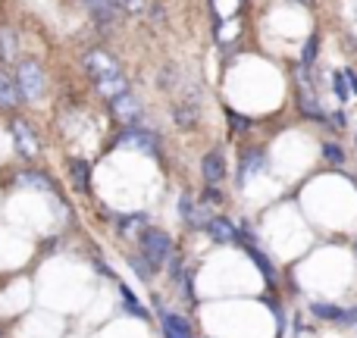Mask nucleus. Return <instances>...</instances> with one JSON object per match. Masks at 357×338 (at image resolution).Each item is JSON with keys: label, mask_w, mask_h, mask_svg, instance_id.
Returning a JSON list of instances; mask_svg holds the SVG:
<instances>
[{"label": "nucleus", "mask_w": 357, "mask_h": 338, "mask_svg": "<svg viewBox=\"0 0 357 338\" xmlns=\"http://www.w3.org/2000/svg\"><path fill=\"white\" fill-rule=\"evenodd\" d=\"M85 69L91 72L94 88H98L107 100H113V98H119V94L129 91L126 72L119 69L116 56H110L107 50H88V54H85Z\"/></svg>", "instance_id": "f257e3e1"}, {"label": "nucleus", "mask_w": 357, "mask_h": 338, "mask_svg": "<svg viewBox=\"0 0 357 338\" xmlns=\"http://www.w3.org/2000/svg\"><path fill=\"white\" fill-rule=\"evenodd\" d=\"M138 247H142V257H148L151 266H163L173 260V238L160 229H144L138 235Z\"/></svg>", "instance_id": "f03ea898"}, {"label": "nucleus", "mask_w": 357, "mask_h": 338, "mask_svg": "<svg viewBox=\"0 0 357 338\" xmlns=\"http://www.w3.org/2000/svg\"><path fill=\"white\" fill-rule=\"evenodd\" d=\"M16 88L22 100H38L44 91V69L38 66L35 60H19L16 63Z\"/></svg>", "instance_id": "7ed1b4c3"}, {"label": "nucleus", "mask_w": 357, "mask_h": 338, "mask_svg": "<svg viewBox=\"0 0 357 338\" xmlns=\"http://www.w3.org/2000/svg\"><path fill=\"white\" fill-rule=\"evenodd\" d=\"M119 144L132 151H142V154H151V157H160V135L154 129H148V125H126L119 132Z\"/></svg>", "instance_id": "20e7f679"}, {"label": "nucleus", "mask_w": 357, "mask_h": 338, "mask_svg": "<svg viewBox=\"0 0 357 338\" xmlns=\"http://www.w3.org/2000/svg\"><path fill=\"white\" fill-rule=\"evenodd\" d=\"M82 6H85L88 16H91L100 29H113V25L123 19L119 0H82Z\"/></svg>", "instance_id": "39448f33"}, {"label": "nucleus", "mask_w": 357, "mask_h": 338, "mask_svg": "<svg viewBox=\"0 0 357 338\" xmlns=\"http://www.w3.org/2000/svg\"><path fill=\"white\" fill-rule=\"evenodd\" d=\"M10 132H13V144H16V151L25 157V160H31V157L38 154V141H35V132H31V125L25 123V119H13Z\"/></svg>", "instance_id": "423d86ee"}, {"label": "nucleus", "mask_w": 357, "mask_h": 338, "mask_svg": "<svg viewBox=\"0 0 357 338\" xmlns=\"http://www.w3.org/2000/svg\"><path fill=\"white\" fill-rule=\"evenodd\" d=\"M110 107H113V113H116V116L123 119L126 125H142V104L132 98V91H126V94H119V98H113Z\"/></svg>", "instance_id": "0eeeda50"}, {"label": "nucleus", "mask_w": 357, "mask_h": 338, "mask_svg": "<svg viewBox=\"0 0 357 338\" xmlns=\"http://www.w3.org/2000/svg\"><path fill=\"white\" fill-rule=\"evenodd\" d=\"M160 326H163V338H195L191 323L182 314H173V310L160 307Z\"/></svg>", "instance_id": "6e6552de"}, {"label": "nucleus", "mask_w": 357, "mask_h": 338, "mask_svg": "<svg viewBox=\"0 0 357 338\" xmlns=\"http://www.w3.org/2000/svg\"><path fill=\"white\" fill-rule=\"evenodd\" d=\"M201 176L207 185H220L222 178H226V157H222V151H210L207 157L201 160Z\"/></svg>", "instance_id": "1a4fd4ad"}, {"label": "nucleus", "mask_w": 357, "mask_h": 338, "mask_svg": "<svg viewBox=\"0 0 357 338\" xmlns=\"http://www.w3.org/2000/svg\"><path fill=\"white\" fill-rule=\"evenodd\" d=\"M207 235L216 245H235V241H238V229H235L226 216H213V220L207 222Z\"/></svg>", "instance_id": "9d476101"}, {"label": "nucleus", "mask_w": 357, "mask_h": 338, "mask_svg": "<svg viewBox=\"0 0 357 338\" xmlns=\"http://www.w3.org/2000/svg\"><path fill=\"white\" fill-rule=\"evenodd\" d=\"M19 104H22V98H19L16 79H13V75H6L3 69H0V110H16Z\"/></svg>", "instance_id": "9b49d317"}, {"label": "nucleus", "mask_w": 357, "mask_h": 338, "mask_svg": "<svg viewBox=\"0 0 357 338\" xmlns=\"http://www.w3.org/2000/svg\"><path fill=\"white\" fill-rule=\"evenodd\" d=\"M144 229H148V216H144V213L119 216V235H123V238H138Z\"/></svg>", "instance_id": "f8f14e48"}, {"label": "nucleus", "mask_w": 357, "mask_h": 338, "mask_svg": "<svg viewBox=\"0 0 357 338\" xmlns=\"http://www.w3.org/2000/svg\"><path fill=\"white\" fill-rule=\"evenodd\" d=\"M69 178H73V185L79 191H88V185H91V169H88V163L82 160V157L69 160Z\"/></svg>", "instance_id": "ddd939ff"}, {"label": "nucleus", "mask_w": 357, "mask_h": 338, "mask_svg": "<svg viewBox=\"0 0 357 338\" xmlns=\"http://www.w3.org/2000/svg\"><path fill=\"white\" fill-rule=\"evenodd\" d=\"M245 251H248V257H251L254 260V266H257V270L260 272H264V279H266V282H276V270H273V263H270V257H266V254L264 251H260V247L257 245H245Z\"/></svg>", "instance_id": "4468645a"}, {"label": "nucleus", "mask_w": 357, "mask_h": 338, "mask_svg": "<svg viewBox=\"0 0 357 338\" xmlns=\"http://www.w3.org/2000/svg\"><path fill=\"white\" fill-rule=\"evenodd\" d=\"M260 169H266V160H264V151H257V148L245 151V154H241V169H238V178L251 176V172H260Z\"/></svg>", "instance_id": "2eb2a0df"}, {"label": "nucleus", "mask_w": 357, "mask_h": 338, "mask_svg": "<svg viewBox=\"0 0 357 338\" xmlns=\"http://www.w3.org/2000/svg\"><path fill=\"white\" fill-rule=\"evenodd\" d=\"M310 316H317V320H326V323H342V316H345V307H339V304H320V301H314V304H310Z\"/></svg>", "instance_id": "dca6fc26"}, {"label": "nucleus", "mask_w": 357, "mask_h": 338, "mask_svg": "<svg viewBox=\"0 0 357 338\" xmlns=\"http://www.w3.org/2000/svg\"><path fill=\"white\" fill-rule=\"evenodd\" d=\"M173 119H176V125H182V129H191V125H197V107L191 104V100L176 104L173 107Z\"/></svg>", "instance_id": "f3484780"}, {"label": "nucleus", "mask_w": 357, "mask_h": 338, "mask_svg": "<svg viewBox=\"0 0 357 338\" xmlns=\"http://www.w3.org/2000/svg\"><path fill=\"white\" fill-rule=\"evenodd\" d=\"M119 298H123V304H126V314L138 316V320H148V316H151L148 310H144V304L129 291V285H119Z\"/></svg>", "instance_id": "a211bd4d"}, {"label": "nucleus", "mask_w": 357, "mask_h": 338, "mask_svg": "<svg viewBox=\"0 0 357 338\" xmlns=\"http://www.w3.org/2000/svg\"><path fill=\"white\" fill-rule=\"evenodd\" d=\"M19 54V41L13 31H0V63H13Z\"/></svg>", "instance_id": "6ab92c4d"}, {"label": "nucleus", "mask_w": 357, "mask_h": 338, "mask_svg": "<svg viewBox=\"0 0 357 338\" xmlns=\"http://www.w3.org/2000/svg\"><path fill=\"white\" fill-rule=\"evenodd\" d=\"M19 185H25V188L50 191V188H54V178L44 176V172H22V176H19Z\"/></svg>", "instance_id": "aec40b11"}, {"label": "nucleus", "mask_w": 357, "mask_h": 338, "mask_svg": "<svg viewBox=\"0 0 357 338\" xmlns=\"http://www.w3.org/2000/svg\"><path fill=\"white\" fill-rule=\"evenodd\" d=\"M129 266L135 270V276L142 279V282H151V279H154V272H157V266H151L148 257H142V254H132V257H129Z\"/></svg>", "instance_id": "412c9836"}, {"label": "nucleus", "mask_w": 357, "mask_h": 338, "mask_svg": "<svg viewBox=\"0 0 357 338\" xmlns=\"http://www.w3.org/2000/svg\"><path fill=\"white\" fill-rule=\"evenodd\" d=\"M317 47H320V35H310V41L304 44V50H301V66H304V69H314V63H317Z\"/></svg>", "instance_id": "4be33fe9"}, {"label": "nucleus", "mask_w": 357, "mask_h": 338, "mask_svg": "<svg viewBox=\"0 0 357 338\" xmlns=\"http://www.w3.org/2000/svg\"><path fill=\"white\" fill-rule=\"evenodd\" d=\"M323 157H326L329 163H335V167H342V163H345V151H342V144H335V141L323 144Z\"/></svg>", "instance_id": "5701e85b"}, {"label": "nucleus", "mask_w": 357, "mask_h": 338, "mask_svg": "<svg viewBox=\"0 0 357 338\" xmlns=\"http://www.w3.org/2000/svg\"><path fill=\"white\" fill-rule=\"evenodd\" d=\"M226 119H229V125H232L235 132H248V129H251V119L241 116V113H235V110H226Z\"/></svg>", "instance_id": "b1692460"}, {"label": "nucleus", "mask_w": 357, "mask_h": 338, "mask_svg": "<svg viewBox=\"0 0 357 338\" xmlns=\"http://www.w3.org/2000/svg\"><path fill=\"white\" fill-rule=\"evenodd\" d=\"M345 72H333V91L339 94V100H348V94H351V88L345 85Z\"/></svg>", "instance_id": "393cba45"}, {"label": "nucleus", "mask_w": 357, "mask_h": 338, "mask_svg": "<svg viewBox=\"0 0 357 338\" xmlns=\"http://www.w3.org/2000/svg\"><path fill=\"white\" fill-rule=\"evenodd\" d=\"M176 79H178L176 69L173 66H163V72H160V79H157V82H160L163 91H169V88H176Z\"/></svg>", "instance_id": "a878e982"}, {"label": "nucleus", "mask_w": 357, "mask_h": 338, "mask_svg": "<svg viewBox=\"0 0 357 338\" xmlns=\"http://www.w3.org/2000/svg\"><path fill=\"white\" fill-rule=\"evenodd\" d=\"M342 326H357V307H345V316H342Z\"/></svg>", "instance_id": "bb28decb"}, {"label": "nucleus", "mask_w": 357, "mask_h": 338, "mask_svg": "<svg viewBox=\"0 0 357 338\" xmlns=\"http://www.w3.org/2000/svg\"><path fill=\"white\" fill-rule=\"evenodd\" d=\"M204 201H213V203H220V201H222V194L213 188V185H207V191H204Z\"/></svg>", "instance_id": "cd10ccee"}, {"label": "nucleus", "mask_w": 357, "mask_h": 338, "mask_svg": "<svg viewBox=\"0 0 357 338\" xmlns=\"http://www.w3.org/2000/svg\"><path fill=\"white\" fill-rule=\"evenodd\" d=\"M345 79H348V88H351V94H357V72L345 69Z\"/></svg>", "instance_id": "c85d7f7f"}, {"label": "nucleus", "mask_w": 357, "mask_h": 338, "mask_svg": "<svg viewBox=\"0 0 357 338\" xmlns=\"http://www.w3.org/2000/svg\"><path fill=\"white\" fill-rule=\"evenodd\" d=\"M329 123H333L335 129H342V125H345V113H333V116H329Z\"/></svg>", "instance_id": "c756f323"}, {"label": "nucleus", "mask_w": 357, "mask_h": 338, "mask_svg": "<svg viewBox=\"0 0 357 338\" xmlns=\"http://www.w3.org/2000/svg\"><path fill=\"white\" fill-rule=\"evenodd\" d=\"M301 3H310V0H301Z\"/></svg>", "instance_id": "7c9ffc66"}, {"label": "nucleus", "mask_w": 357, "mask_h": 338, "mask_svg": "<svg viewBox=\"0 0 357 338\" xmlns=\"http://www.w3.org/2000/svg\"><path fill=\"white\" fill-rule=\"evenodd\" d=\"M354 251H357V241H354Z\"/></svg>", "instance_id": "2f4dec72"}]
</instances>
